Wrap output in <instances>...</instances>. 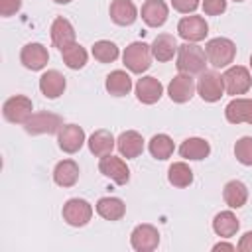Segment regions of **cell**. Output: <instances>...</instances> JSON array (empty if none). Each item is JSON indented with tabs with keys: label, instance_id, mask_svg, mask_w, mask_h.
<instances>
[{
	"label": "cell",
	"instance_id": "b9f144b4",
	"mask_svg": "<svg viewBox=\"0 0 252 252\" xmlns=\"http://www.w3.org/2000/svg\"><path fill=\"white\" fill-rule=\"evenodd\" d=\"M234 2H244V0H234Z\"/></svg>",
	"mask_w": 252,
	"mask_h": 252
},
{
	"label": "cell",
	"instance_id": "52a82bcc",
	"mask_svg": "<svg viewBox=\"0 0 252 252\" xmlns=\"http://www.w3.org/2000/svg\"><path fill=\"white\" fill-rule=\"evenodd\" d=\"M63 220L71 226H85L93 217V207L85 199H69L63 205Z\"/></svg>",
	"mask_w": 252,
	"mask_h": 252
},
{
	"label": "cell",
	"instance_id": "e575fe53",
	"mask_svg": "<svg viewBox=\"0 0 252 252\" xmlns=\"http://www.w3.org/2000/svg\"><path fill=\"white\" fill-rule=\"evenodd\" d=\"M226 10V0H203V12L207 16H219Z\"/></svg>",
	"mask_w": 252,
	"mask_h": 252
},
{
	"label": "cell",
	"instance_id": "2e32d148",
	"mask_svg": "<svg viewBox=\"0 0 252 252\" xmlns=\"http://www.w3.org/2000/svg\"><path fill=\"white\" fill-rule=\"evenodd\" d=\"M224 116L230 124H252V98H232L224 108Z\"/></svg>",
	"mask_w": 252,
	"mask_h": 252
},
{
	"label": "cell",
	"instance_id": "603a6c76",
	"mask_svg": "<svg viewBox=\"0 0 252 252\" xmlns=\"http://www.w3.org/2000/svg\"><path fill=\"white\" fill-rule=\"evenodd\" d=\"M87 144H89L91 154H94L96 158H102V156L112 154V148L116 146V140L108 130H96V132L91 134Z\"/></svg>",
	"mask_w": 252,
	"mask_h": 252
},
{
	"label": "cell",
	"instance_id": "8992f818",
	"mask_svg": "<svg viewBox=\"0 0 252 252\" xmlns=\"http://www.w3.org/2000/svg\"><path fill=\"white\" fill-rule=\"evenodd\" d=\"M197 93L205 102H217L220 100L222 93H224V83H222V75L215 73V71H203L199 81H197Z\"/></svg>",
	"mask_w": 252,
	"mask_h": 252
},
{
	"label": "cell",
	"instance_id": "277c9868",
	"mask_svg": "<svg viewBox=\"0 0 252 252\" xmlns=\"http://www.w3.org/2000/svg\"><path fill=\"white\" fill-rule=\"evenodd\" d=\"M2 114L8 122H14V124H26L30 120V116L33 114V104L28 96L24 94H16V96H10L4 106H2Z\"/></svg>",
	"mask_w": 252,
	"mask_h": 252
},
{
	"label": "cell",
	"instance_id": "ab89813d",
	"mask_svg": "<svg viewBox=\"0 0 252 252\" xmlns=\"http://www.w3.org/2000/svg\"><path fill=\"white\" fill-rule=\"evenodd\" d=\"M53 2H57V4H69L71 0H53Z\"/></svg>",
	"mask_w": 252,
	"mask_h": 252
},
{
	"label": "cell",
	"instance_id": "4316f807",
	"mask_svg": "<svg viewBox=\"0 0 252 252\" xmlns=\"http://www.w3.org/2000/svg\"><path fill=\"white\" fill-rule=\"evenodd\" d=\"M96 213L106 220H120L126 213V205L118 197H102L96 201Z\"/></svg>",
	"mask_w": 252,
	"mask_h": 252
},
{
	"label": "cell",
	"instance_id": "4dcf8cb0",
	"mask_svg": "<svg viewBox=\"0 0 252 252\" xmlns=\"http://www.w3.org/2000/svg\"><path fill=\"white\" fill-rule=\"evenodd\" d=\"M148 150H150V154L156 158V159H167L171 154H173V150H175V146H173V140L167 136V134H156L152 140H150V144H148Z\"/></svg>",
	"mask_w": 252,
	"mask_h": 252
},
{
	"label": "cell",
	"instance_id": "d6986e66",
	"mask_svg": "<svg viewBox=\"0 0 252 252\" xmlns=\"http://www.w3.org/2000/svg\"><path fill=\"white\" fill-rule=\"evenodd\" d=\"M163 87L156 77H142L136 83V96L144 104H154L161 98Z\"/></svg>",
	"mask_w": 252,
	"mask_h": 252
},
{
	"label": "cell",
	"instance_id": "30bf717a",
	"mask_svg": "<svg viewBox=\"0 0 252 252\" xmlns=\"http://www.w3.org/2000/svg\"><path fill=\"white\" fill-rule=\"evenodd\" d=\"M177 32H179V37H183L185 41L197 43V41L207 37L209 26H207L205 18H201V16H185L179 20Z\"/></svg>",
	"mask_w": 252,
	"mask_h": 252
},
{
	"label": "cell",
	"instance_id": "e0dca14e",
	"mask_svg": "<svg viewBox=\"0 0 252 252\" xmlns=\"http://www.w3.org/2000/svg\"><path fill=\"white\" fill-rule=\"evenodd\" d=\"M51 41L53 45L61 51L65 47H69L71 43H75V28L71 26V22L67 18H55L51 24Z\"/></svg>",
	"mask_w": 252,
	"mask_h": 252
},
{
	"label": "cell",
	"instance_id": "8d00e7d4",
	"mask_svg": "<svg viewBox=\"0 0 252 252\" xmlns=\"http://www.w3.org/2000/svg\"><path fill=\"white\" fill-rule=\"evenodd\" d=\"M22 8V0H0V16L8 18Z\"/></svg>",
	"mask_w": 252,
	"mask_h": 252
},
{
	"label": "cell",
	"instance_id": "9c48e42d",
	"mask_svg": "<svg viewBox=\"0 0 252 252\" xmlns=\"http://www.w3.org/2000/svg\"><path fill=\"white\" fill-rule=\"evenodd\" d=\"M130 244L136 252H152L159 244V232L154 224H138L130 234Z\"/></svg>",
	"mask_w": 252,
	"mask_h": 252
},
{
	"label": "cell",
	"instance_id": "6da1fadb",
	"mask_svg": "<svg viewBox=\"0 0 252 252\" xmlns=\"http://www.w3.org/2000/svg\"><path fill=\"white\" fill-rule=\"evenodd\" d=\"M207 53L201 45L197 43H191V41H185L183 45L177 47V71L179 73H185V75H197V73H203L205 71V65H207Z\"/></svg>",
	"mask_w": 252,
	"mask_h": 252
},
{
	"label": "cell",
	"instance_id": "4fadbf2b",
	"mask_svg": "<svg viewBox=\"0 0 252 252\" xmlns=\"http://www.w3.org/2000/svg\"><path fill=\"white\" fill-rule=\"evenodd\" d=\"M57 142L65 154H75L85 144V130L77 124H65L57 132Z\"/></svg>",
	"mask_w": 252,
	"mask_h": 252
},
{
	"label": "cell",
	"instance_id": "7a4b0ae2",
	"mask_svg": "<svg viewBox=\"0 0 252 252\" xmlns=\"http://www.w3.org/2000/svg\"><path fill=\"white\" fill-rule=\"evenodd\" d=\"M205 53H207V61H209L213 67L222 69V67H228V65L234 61L236 45H234V41L228 39V37H215V39H209V41H207Z\"/></svg>",
	"mask_w": 252,
	"mask_h": 252
},
{
	"label": "cell",
	"instance_id": "ba28073f",
	"mask_svg": "<svg viewBox=\"0 0 252 252\" xmlns=\"http://www.w3.org/2000/svg\"><path fill=\"white\" fill-rule=\"evenodd\" d=\"M98 169L102 175H106L108 179H112L118 185H126L130 181V169L126 165V161L122 158H116L112 154L102 156L98 161Z\"/></svg>",
	"mask_w": 252,
	"mask_h": 252
},
{
	"label": "cell",
	"instance_id": "3957f363",
	"mask_svg": "<svg viewBox=\"0 0 252 252\" xmlns=\"http://www.w3.org/2000/svg\"><path fill=\"white\" fill-rule=\"evenodd\" d=\"M122 59H124V65L132 73L142 75L152 65V47L148 43H144V41H134L124 49Z\"/></svg>",
	"mask_w": 252,
	"mask_h": 252
},
{
	"label": "cell",
	"instance_id": "60d3db41",
	"mask_svg": "<svg viewBox=\"0 0 252 252\" xmlns=\"http://www.w3.org/2000/svg\"><path fill=\"white\" fill-rule=\"evenodd\" d=\"M250 67H252V55H250Z\"/></svg>",
	"mask_w": 252,
	"mask_h": 252
},
{
	"label": "cell",
	"instance_id": "ac0fdd59",
	"mask_svg": "<svg viewBox=\"0 0 252 252\" xmlns=\"http://www.w3.org/2000/svg\"><path fill=\"white\" fill-rule=\"evenodd\" d=\"M167 16H169V10H167V4L163 0H146L142 4V20L150 28L163 26Z\"/></svg>",
	"mask_w": 252,
	"mask_h": 252
},
{
	"label": "cell",
	"instance_id": "8fae6325",
	"mask_svg": "<svg viewBox=\"0 0 252 252\" xmlns=\"http://www.w3.org/2000/svg\"><path fill=\"white\" fill-rule=\"evenodd\" d=\"M24 126H26V132L30 134H53L61 130L63 120L51 112H37V114H32Z\"/></svg>",
	"mask_w": 252,
	"mask_h": 252
},
{
	"label": "cell",
	"instance_id": "d4e9b609",
	"mask_svg": "<svg viewBox=\"0 0 252 252\" xmlns=\"http://www.w3.org/2000/svg\"><path fill=\"white\" fill-rule=\"evenodd\" d=\"M152 47V55L158 59V61H169V59H173V55L177 53V41H175V37L173 35H169V33H159L156 39H154V43L150 45Z\"/></svg>",
	"mask_w": 252,
	"mask_h": 252
},
{
	"label": "cell",
	"instance_id": "5b68a950",
	"mask_svg": "<svg viewBox=\"0 0 252 252\" xmlns=\"http://www.w3.org/2000/svg\"><path fill=\"white\" fill-rule=\"evenodd\" d=\"M222 83H224V91L232 96L236 94H244L248 93L250 85H252V77H250V71L242 65H232L224 71L222 75Z\"/></svg>",
	"mask_w": 252,
	"mask_h": 252
},
{
	"label": "cell",
	"instance_id": "7402d4cb",
	"mask_svg": "<svg viewBox=\"0 0 252 252\" xmlns=\"http://www.w3.org/2000/svg\"><path fill=\"white\" fill-rule=\"evenodd\" d=\"M222 199H224V203H226L230 209H240V207H244L246 201H248V189H246V185H244L242 181L232 179V181H228V183L224 185V189H222Z\"/></svg>",
	"mask_w": 252,
	"mask_h": 252
},
{
	"label": "cell",
	"instance_id": "74e56055",
	"mask_svg": "<svg viewBox=\"0 0 252 252\" xmlns=\"http://www.w3.org/2000/svg\"><path fill=\"white\" fill-rule=\"evenodd\" d=\"M240 252H252V230L244 232L238 240V246H236Z\"/></svg>",
	"mask_w": 252,
	"mask_h": 252
},
{
	"label": "cell",
	"instance_id": "7c38bea8",
	"mask_svg": "<svg viewBox=\"0 0 252 252\" xmlns=\"http://www.w3.org/2000/svg\"><path fill=\"white\" fill-rule=\"evenodd\" d=\"M195 89H197V85H195L193 77H191V75H185V73H179V75H175V77L169 81V85H167V94H169V98H171L173 102L183 104V102L191 100Z\"/></svg>",
	"mask_w": 252,
	"mask_h": 252
},
{
	"label": "cell",
	"instance_id": "1f68e13d",
	"mask_svg": "<svg viewBox=\"0 0 252 252\" xmlns=\"http://www.w3.org/2000/svg\"><path fill=\"white\" fill-rule=\"evenodd\" d=\"M61 55H63V61L69 69H83L85 63H87V51L83 45H79L77 41L71 43L69 47L61 49Z\"/></svg>",
	"mask_w": 252,
	"mask_h": 252
},
{
	"label": "cell",
	"instance_id": "f546056e",
	"mask_svg": "<svg viewBox=\"0 0 252 252\" xmlns=\"http://www.w3.org/2000/svg\"><path fill=\"white\" fill-rule=\"evenodd\" d=\"M167 179L173 187H187L193 183V171L185 161H175L167 169Z\"/></svg>",
	"mask_w": 252,
	"mask_h": 252
},
{
	"label": "cell",
	"instance_id": "9a60e30c",
	"mask_svg": "<svg viewBox=\"0 0 252 252\" xmlns=\"http://www.w3.org/2000/svg\"><path fill=\"white\" fill-rule=\"evenodd\" d=\"M116 148H118L120 156L126 158V159L138 158V156L144 152V138H142V134H138L136 130H126V132H122V134L118 136Z\"/></svg>",
	"mask_w": 252,
	"mask_h": 252
},
{
	"label": "cell",
	"instance_id": "ffe728a7",
	"mask_svg": "<svg viewBox=\"0 0 252 252\" xmlns=\"http://www.w3.org/2000/svg\"><path fill=\"white\" fill-rule=\"evenodd\" d=\"M39 91L43 93L45 98H57L63 94L65 91V77L51 69V71H45L41 77H39Z\"/></svg>",
	"mask_w": 252,
	"mask_h": 252
},
{
	"label": "cell",
	"instance_id": "83f0119b",
	"mask_svg": "<svg viewBox=\"0 0 252 252\" xmlns=\"http://www.w3.org/2000/svg\"><path fill=\"white\" fill-rule=\"evenodd\" d=\"M238 226H240V222H238V219H236V215H234L232 211H220V213L215 217V220H213V230H215L220 238H230V236H234L236 230H238Z\"/></svg>",
	"mask_w": 252,
	"mask_h": 252
},
{
	"label": "cell",
	"instance_id": "f1b7e54d",
	"mask_svg": "<svg viewBox=\"0 0 252 252\" xmlns=\"http://www.w3.org/2000/svg\"><path fill=\"white\" fill-rule=\"evenodd\" d=\"M130 89H132V79H130V75H128L126 71L116 69V71H112V73L106 77V91H108L110 94H114V96H124V94L130 93Z\"/></svg>",
	"mask_w": 252,
	"mask_h": 252
},
{
	"label": "cell",
	"instance_id": "f35d334b",
	"mask_svg": "<svg viewBox=\"0 0 252 252\" xmlns=\"http://www.w3.org/2000/svg\"><path fill=\"white\" fill-rule=\"evenodd\" d=\"M213 250H236V246L234 244H228V242H219V244H215L213 246Z\"/></svg>",
	"mask_w": 252,
	"mask_h": 252
},
{
	"label": "cell",
	"instance_id": "cb8c5ba5",
	"mask_svg": "<svg viewBox=\"0 0 252 252\" xmlns=\"http://www.w3.org/2000/svg\"><path fill=\"white\" fill-rule=\"evenodd\" d=\"M79 179V165L73 159H63L53 169V181L59 187H73Z\"/></svg>",
	"mask_w": 252,
	"mask_h": 252
},
{
	"label": "cell",
	"instance_id": "5bb4252c",
	"mask_svg": "<svg viewBox=\"0 0 252 252\" xmlns=\"http://www.w3.org/2000/svg\"><path fill=\"white\" fill-rule=\"evenodd\" d=\"M20 61L26 69H32V71H39L47 65L49 61V53L47 49L41 45V43H28L22 47V53H20Z\"/></svg>",
	"mask_w": 252,
	"mask_h": 252
},
{
	"label": "cell",
	"instance_id": "836d02e7",
	"mask_svg": "<svg viewBox=\"0 0 252 252\" xmlns=\"http://www.w3.org/2000/svg\"><path fill=\"white\" fill-rule=\"evenodd\" d=\"M234 156L242 165H252V136H244L234 144Z\"/></svg>",
	"mask_w": 252,
	"mask_h": 252
},
{
	"label": "cell",
	"instance_id": "d590c367",
	"mask_svg": "<svg viewBox=\"0 0 252 252\" xmlns=\"http://www.w3.org/2000/svg\"><path fill=\"white\" fill-rule=\"evenodd\" d=\"M171 6H173V10H177L181 14H191L197 10L199 0H171Z\"/></svg>",
	"mask_w": 252,
	"mask_h": 252
},
{
	"label": "cell",
	"instance_id": "484cf974",
	"mask_svg": "<svg viewBox=\"0 0 252 252\" xmlns=\"http://www.w3.org/2000/svg\"><path fill=\"white\" fill-rule=\"evenodd\" d=\"M179 154H181V158H185V159H195V161H199V159H205V158L211 154V146H209V142L203 140V138H187V140H183V144L179 146Z\"/></svg>",
	"mask_w": 252,
	"mask_h": 252
},
{
	"label": "cell",
	"instance_id": "44dd1931",
	"mask_svg": "<svg viewBox=\"0 0 252 252\" xmlns=\"http://www.w3.org/2000/svg\"><path fill=\"white\" fill-rule=\"evenodd\" d=\"M110 18L118 26H132L138 18V10H136L132 0H112Z\"/></svg>",
	"mask_w": 252,
	"mask_h": 252
},
{
	"label": "cell",
	"instance_id": "d6a6232c",
	"mask_svg": "<svg viewBox=\"0 0 252 252\" xmlns=\"http://www.w3.org/2000/svg\"><path fill=\"white\" fill-rule=\"evenodd\" d=\"M91 51H93V57H94L96 61H100V63H112V61L118 57V47H116V43H112V41H108V39L96 41Z\"/></svg>",
	"mask_w": 252,
	"mask_h": 252
}]
</instances>
